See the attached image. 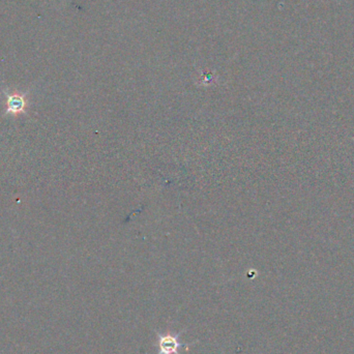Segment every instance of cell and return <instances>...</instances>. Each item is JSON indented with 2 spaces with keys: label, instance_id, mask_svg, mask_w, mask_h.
Returning <instances> with one entry per match:
<instances>
[{
  "label": "cell",
  "instance_id": "cell-1",
  "mask_svg": "<svg viewBox=\"0 0 354 354\" xmlns=\"http://www.w3.org/2000/svg\"><path fill=\"white\" fill-rule=\"evenodd\" d=\"M182 334L180 331L177 335H157V354H180L179 349L188 347V344L179 342V337Z\"/></svg>",
  "mask_w": 354,
  "mask_h": 354
},
{
  "label": "cell",
  "instance_id": "cell-2",
  "mask_svg": "<svg viewBox=\"0 0 354 354\" xmlns=\"http://www.w3.org/2000/svg\"><path fill=\"white\" fill-rule=\"evenodd\" d=\"M7 113L20 114L26 109V101L22 95L13 94L7 96Z\"/></svg>",
  "mask_w": 354,
  "mask_h": 354
}]
</instances>
